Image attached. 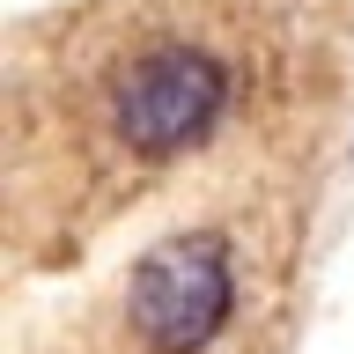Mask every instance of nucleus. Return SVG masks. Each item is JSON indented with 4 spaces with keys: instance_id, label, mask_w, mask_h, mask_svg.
<instances>
[{
    "instance_id": "1",
    "label": "nucleus",
    "mask_w": 354,
    "mask_h": 354,
    "mask_svg": "<svg viewBox=\"0 0 354 354\" xmlns=\"http://www.w3.org/2000/svg\"><path fill=\"white\" fill-rule=\"evenodd\" d=\"M236 310V266L214 229L155 236L126 273V325L155 354H199Z\"/></svg>"
},
{
    "instance_id": "2",
    "label": "nucleus",
    "mask_w": 354,
    "mask_h": 354,
    "mask_svg": "<svg viewBox=\"0 0 354 354\" xmlns=\"http://www.w3.org/2000/svg\"><path fill=\"white\" fill-rule=\"evenodd\" d=\"M229 111V66L199 44H148L111 82V126L140 162H170L199 148Z\"/></svg>"
}]
</instances>
